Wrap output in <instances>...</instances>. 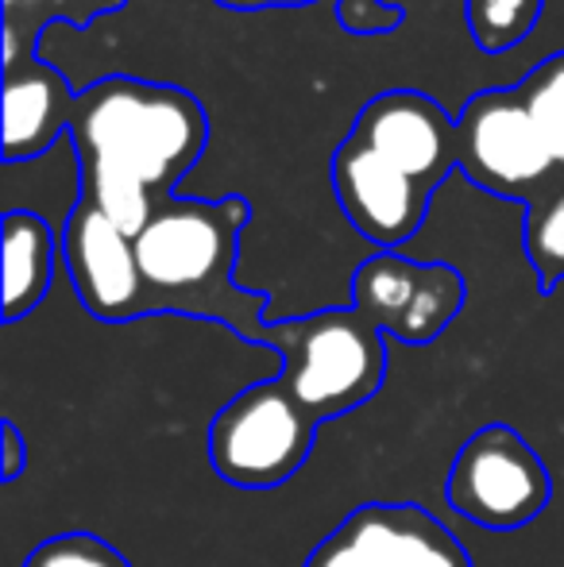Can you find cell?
Wrapping results in <instances>:
<instances>
[{"label":"cell","mask_w":564,"mask_h":567,"mask_svg":"<svg viewBox=\"0 0 564 567\" xmlns=\"http://www.w3.org/2000/svg\"><path fill=\"white\" fill-rule=\"evenodd\" d=\"M352 140L383 155L414 182L433 186L449 155V120L422 93H387L363 109Z\"/></svg>","instance_id":"obj_11"},{"label":"cell","mask_w":564,"mask_h":567,"mask_svg":"<svg viewBox=\"0 0 564 567\" xmlns=\"http://www.w3.org/2000/svg\"><path fill=\"white\" fill-rule=\"evenodd\" d=\"M23 567H132L124 553L93 533H62L35 548Z\"/></svg>","instance_id":"obj_18"},{"label":"cell","mask_w":564,"mask_h":567,"mask_svg":"<svg viewBox=\"0 0 564 567\" xmlns=\"http://www.w3.org/2000/svg\"><path fill=\"white\" fill-rule=\"evenodd\" d=\"M444 498L480 529H522L553 498V478L542 455L511 425H483L460 444L449 467Z\"/></svg>","instance_id":"obj_5"},{"label":"cell","mask_w":564,"mask_h":567,"mask_svg":"<svg viewBox=\"0 0 564 567\" xmlns=\"http://www.w3.org/2000/svg\"><path fill=\"white\" fill-rule=\"evenodd\" d=\"M283 355V386L317 421L345 417L379 394L387 379L383 332L356 309L283 321L267 329V340Z\"/></svg>","instance_id":"obj_2"},{"label":"cell","mask_w":564,"mask_h":567,"mask_svg":"<svg viewBox=\"0 0 564 567\" xmlns=\"http://www.w3.org/2000/svg\"><path fill=\"white\" fill-rule=\"evenodd\" d=\"M317 425L321 421L283 386V379H267L240 390L209 421L205 455L225 483L240 491H271L309 460Z\"/></svg>","instance_id":"obj_4"},{"label":"cell","mask_w":564,"mask_h":567,"mask_svg":"<svg viewBox=\"0 0 564 567\" xmlns=\"http://www.w3.org/2000/svg\"><path fill=\"white\" fill-rule=\"evenodd\" d=\"M85 202H93L116 228L129 239H140L143 228L155 220V205H151V186L132 174L121 163H105V158H93L90 163V194Z\"/></svg>","instance_id":"obj_14"},{"label":"cell","mask_w":564,"mask_h":567,"mask_svg":"<svg viewBox=\"0 0 564 567\" xmlns=\"http://www.w3.org/2000/svg\"><path fill=\"white\" fill-rule=\"evenodd\" d=\"M464 151L472 178L503 194L537 186L557 166L522 97H503V93H483L468 105Z\"/></svg>","instance_id":"obj_9"},{"label":"cell","mask_w":564,"mask_h":567,"mask_svg":"<svg viewBox=\"0 0 564 567\" xmlns=\"http://www.w3.org/2000/svg\"><path fill=\"white\" fill-rule=\"evenodd\" d=\"M340 20L348 31H391L402 20L399 8H387L383 0H345Z\"/></svg>","instance_id":"obj_19"},{"label":"cell","mask_w":564,"mask_h":567,"mask_svg":"<svg viewBox=\"0 0 564 567\" xmlns=\"http://www.w3.org/2000/svg\"><path fill=\"white\" fill-rule=\"evenodd\" d=\"M537 16V0H468L472 35L483 51H503L519 43Z\"/></svg>","instance_id":"obj_16"},{"label":"cell","mask_w":564,"mask_h":567,"mask_svg":"<svg viewBox=\"0 0 564 567\" xmlns=\"http://www.w3.org/2000/svg\"><path fill=\"white\" fill-rule=\"evenodd\" d=\"M244 217H248L244 202H182L155 213V220L136 239L143 286H147L143 313L174 309V313L225 321L213 293H225L228 301H240V306H264L259 293H236L228 282L236 231Z\"/></svg>","instance_id":"obj_1"},{"label":"cell","mask_w":564,"mask_h":567,"mask_svg":"<svg viewBox=\"0 0 564 567\" xmlns=\"http://www.w3.org/2000/svg\"><path fill=\"white\" fill-rule=\"evenodd\" d=\"M4 4H8V8H16V4H20V0H4Z\"/></svg>","instance_id":"obj_22"},{"label":"cell","mask_w":564,"mask_h":567,"mask_svg":"<svg viewBox=\"0 0 564 567\" xmlns=\"http://www.w3.org/2000/svg\"><path fill=\"white\" fill-rule=\"evenodd\" d=\"M332 186L345 205L348 220L376 239L379 247H394L410 239L422 225L425 213V182H414L391 166L383 155H376L363 143L348 140L332 158Z\"/></svg>","instance_id":"obj_10"},{"label":"cell","mask_w":564,"mask_h":567,"mask_svg":"<svg viewBox=\"0 0 564 567\" xmlns=\"http://www.w3.org/2000/svg\"><path fill=\"white\" fill-rule=\"evenodd\" d=\"M16 59H20V43H16V28L8 23L4 28V70H12Z\"/></svg>","instance_id":"obj_21"},{"label":"cell","mask_w":564,"mask_h":567,"mask_svg":"<svg viewBox=\"0 0 564 567\" xmlns=\"http://www.w3.org/2000/svg\"><path fill=\"white\" fill-rule=\"evenodd\" d=\"M306 567H472V556L422 506L371 502L352 509Z\"/></svg>","instance_id":"obj_7"},{"label":"cell","mask_w":564,"mask_h":567,"mask_svg":"<svg viewBox=\"0 0 564 567\" xmlns=\"http://www.w3.org/2000/svg\"><path fill=\"white\" fill-rule=\"evenodd\" d=\"M70 282L98 321H136L147 306L136 239H129L93 202H82L62 239Z\"/></svg>","instance_id":"obj_8"},{"label":"cell","mask_w":564,"mask_h":567,"mask_svg":"<svg viewBox=\"0 0 564 567\" xmlns=\"http://www.w3.org/2000/svg\"><path fill=\"white\" fill-rule=\"evenodd\" d=\"M356 313L402 343H429L464 306V278L444 262H414L394 251L371 255L352 278Z\"/></svg>","instance_id":"obj_6"},{"label":"cell","mask_w":564,"mask_h":567,"mask_svg":"<svg viewBox=\"0 0 564 567\" xmlns=\"http://www.w3.org/2000/svg\"><path fill=\"white\" fill-rule=\"evenodd\" d=\"M82 135L93 158L121 163L147 186H163L197 158L205 120L182 90L109 82L85 105Z\"/></svg>","instance_id":"obj_3"},{"label":"cell","mask_w":564,"mask_h":567,"mask_svg":"<svg viewBox=\"0 0 564 567\" xmlns=\"http://www.w3.org/2000/svg\"><path fill=\"white\" fill-rule=\"evenodd\" d=\"M54 278V231L35 213L4 217V321L16 324L47 298Z\"/></svg>","instance_id":"obj_12"},{"label":"cell","mask_w":564,"mask_h":567,"mask_svg":"<svg viewBox=\"0 0 564 567\" xmlns=\"http://www.w3.org/2000/svg\"><path fill=\"white\" fill-rule=\"evenodd\" d=\"M526 251L542 286L553 290L564 278V194H557L542 209H534L526 228Z\"/></svg>","instance_id":"obj_17"},{"label":"cell","mask_w":564,"mask_h":567,"mask_svg":"<svg viewBox=\"0 0 564 567\" xmlns=\"http://www.w3.org/2000/svg\"><path fill=\"white\" fill-rule=\"evenodd\" d=\"M4 441H0V452H4V463H0V478L4 483H16V478L23 475V467H28V444H23V433L16 421H4Z\"/></svg>","instance_id":"obj_20"},{"label":"cell","mask_w":564,"mask_h":567,"mask_svg":"<svg viewBox=\"0 0 564 567\" xmlns=\"http://www.w3.org/2000/svg\"><path fill=\"white\" fill-rule=\"evenodd\" d=\"M522 105L534 116L537 132L553 151V163L564 166V54L542 62L522 90Z\"/></svg>","instance_id":"obj_15"},{"label":"cell","mask_w":564,"mask_h":567,"mask_svg":"<svg viewBox=\"0 0 564 567\" xmlns=\"http://www.w3.org/2000/svg\"><path fill=\"white\" fill-rule=\"evenodd\" d=\"M59 82L51 74L8 78L4 85V158H31L54 140L59 127Z\"/></svg>","instance_id":"obj_13"}]
</instances>
